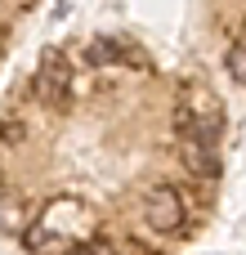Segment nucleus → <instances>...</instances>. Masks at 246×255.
<instances>
[{"instance_id":"3","label":"nucleus","mask_w":246,"mask_h":255,"mask_svg":"<svg viewBox=\"0 0 246 255\" xmlns=\"http://www.w3.org/2000/svg\"><path fill=\"white\" fill-rule=\"evenodd\" d=\"M179 157H184V166H188L193 175H202V179H215V175H220V157H215V143H206V139H184Z\"/></svg>"},{"instance_id":"6","label":"nucleus","mask_w":246,"mask_h":255,"mask_svg":"<svg viewBox=\"0 0 246 255\" xmlns=\"http://www.w3.org/2000/svg\"><path fill=\"white\" fill-rule=\"evenodd\" d=\"M67 255H112V247L108 242H81V247H72Z\"/></svg>"},{"instance_id":"4","label":"nucleus","mask_w":246,"mask_h":255,"mask_svg":"<svg viewBox=\"0 0 246 255\" xmlns=\"http://www.w3.org/2000/svg\"><path fill=\"white\" fill-rule=\"evenodd\" d=\"M130 49L121 45V40H94L90 49H85V58L94 63V67H103V63H117V58H125Z\"/></svg>"},{"instance_id":"2","label":"nucleus","mask_w":246,"mask_h":255,"mask_svg":"<svg viewBox=\"0 0 246 255\" xmlns=\"http://www.w3.org/2000/svg\"><path fill=\"white\" fill-rule=\"evenodd\" d=\"M143 215H148V224L157 229V233H175V229H184V197L175 193V188H152L148 193V202H143Z\"/></svg>"},{"instance_id":"5","label":"nucleus","mask_w":246,"mask_h":255,"mask_svg":"<svg viewBox=\"0 0 246 255\" xmlns=\"http://www.w3.org/2000/svg\"><path fill=\"white\" fill-rule=\"evenodd\" d=\"M224 63H229V76L246 85V40H238V45L229 49V58H224Z\"/></svg>"},{"instance_id":"1","label":"nucleus","mask_w":246,"mask_h":255,"mask_svg":"<svg viewBox=\"0 0 246 255\" xmlns=\"http://www.w3.org/2000/svg\"><path fill=\"white\" fill-rule=\"evenodd\" d=\"M67 90H72V63H67V54L45 49L40 54V67H36V94L45 103H63Z\"/></svg>"}]
</instances>
